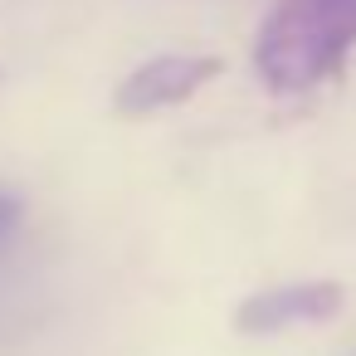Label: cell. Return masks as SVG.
Wrapping results in <instances>:
<instances>
[{"label": "cell", "instance_id": "3957f363", "mask_svg": "<svg viewBox=\"0 0 356 356\" xmlns=\"http://www.w3.org/2000/svg\"><path fill=\"white\" fill-rule=\"evenodd\" d=\"M341 302H346V288L341 283H327V278L268 288V293H254V298L239 302L234 332H244V337H273V332H288V327L327 322V317L341 312Z\"/></svg>", "mask_w": 356, "mask_h": 356}, {"label": "cell", "instance_id": "277c9868", "mask_svg": "<svg viewBox=\"0 0 356 356\" xmlns=\"http://www.w3.org/2000/svg\"><path fill=\"white\" fill-rule=\"evenodd\" d=\"M20 225H25V200H20L10 186H0V254L15 244Z\"/></svg>", "mask_w": 356, "mask_h": 356}, {"label": "cell", "instance_id": "6da1fadb", "mask_svg": "<svg viewBox=\"0 0 356 356\" xmlns=\"http://www.w3.org/2000/svg\"><path fill=\"white\" fill-rule=\"evenodd\" d=\"M356 44V0H278L254 40V69L273 93H302L341 69Z\"/></svg>", "mask_w": 356, "mask_h": 356}, {"label": "cell", "instance_id": "7a4b0ae2", "mask_svg": "<svg viewBox=\"0 0 356 356\" xmlns=\"http://www.w3.org/2000/svg\"><path fill=\"white\" fill-rule=\"evenodd\" d=\"M220 74V59L215 54H156L147 64H137L118 93H113V108L122 118H152L161 108H176L186 103L191 93H200L210 79Z\"/></svg>", "mask_w": 356, "mask_h": 356}]
</instances>
